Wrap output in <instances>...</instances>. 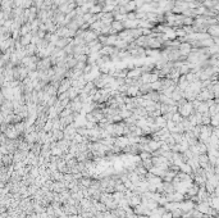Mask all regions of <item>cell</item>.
Returning a JSON list of instances; mask_svg holds the SVG:
<instances>
[{
    "mask_svg": "<svg viewBox=\"0 0 219 218\" xmlns=\"http://www.w3.org/2000/svg\"><path fill=\"white\" fill-rule=\"evenodd\" d=\"M141 166L146 169V171H149L150 168H153L154 166H153V163H151V158H149V159H144V160H141Z\"/></svg>",
    "mask_w": 219,
    "mask_h": 218,
    "instance_id": "5bb4252c",
    "label": "cell"
},
{
    "mask_svg": "<svg viewBox=\"0 0 219 218\" xmlns=\"http://www.w3.org/2000/svg\"><path fill=\"white\" fill-rule=\"evenodd\" d=\"M50 64H51L50 59H46V60H42L41 63L38 64V68L42 69V71H46V69H49V68H50Z\"/></svg>",
    "mask_w": 219,
    "mask_h": 218,
    "instance_id": "4fadbf2b",
    "label": "cell"
},
{
    "mask_svg": "<svg viewBox=\"0 0 219 218\" xmlns=\"http://www.w3.org/2000/svg\"><path fill=\"white\" fill-rule=\"evenodd\" d=\"M141 69L140 68H133L132 71H129V72H127V75H126V77L124 79H138V77H141Z\"/></svg>",
    "mask_w": 219,
    "mask_h": 218,
    "instance_id": "52a82bcc",
    "label": "cell"
},
{
    "mask_svg": "<svg viewBox=\"0 0 219 218\" xmlns=\"http://www.w3.org/2000/svg\"><path fill=\"white\" fill-rule=\"evenodd\" d=\"M160 218H173V217H172V212H170V211H165V212L161 214Z\"/></svg>",
    "mask_w": 219,
    "mask_h": 218,
    "instance_id": "d6986e66",
    "label": "cell"
},
{
    "mask_svg": "<svg viewBox=\"0 0 219 218\" xmlns=\"http://www.w3.org/2000/svg\"><path fill=\"white\" fill-rule=\"evenodd\" d=\"M147 146H149V149H150V151H155V150H158L159 147H160V141H156V140L151 139L150 141L147 143Z\"/></svg>",
    "mask_w": 219,
    "mask_h": 218,
    "instance_id": "9c48e42d",
    "label": "cell"
},
{
    "mask_svg": "<svg viewBox=\"0 0 219 218\" xmlns=\"http://www.w3.org/2000/svg\"><path fill=\"white\" fill-rule=\"evenodd\" d=\"M197 162H199V166L204 169L208 164H209V157H208V154H200L197 155Z\"/></svg>",
    "mask_w": 219,
    "mask_h": 218,
    "instance_id": "5b68a950",
    "label": "cell"
},
{
    "mask_svg": "<svg viewBox=\"0 0 219 218\" xmlns=\"http://www.w3.org/2000/svg\"><path fill=\"white\" fill-rule=\"evenodd\" d=\"M119 40V37H118V35H109V36H106V41H105V45H108V46H114L115 44H117V41Z\"/></svg>",
    "mask_w": 219,
    "mask_h": 218,
    "instance_id": "ba28073f",
    "label": "cell"
},
{
    "mask_svg": "<svg viewBox=\"0 0 219 218\" xmlns=\"http://www.w3.org/2000/svg\"><path fill=\"white\" fill-rule=\"evenodd\" d=\"M218 123H219V121H218V114L210 115V126H212V127H218Z\"/></svg>",
    "mask_w": 219,
    "mask_h": 218,
    "instance_id": "e0dca14e",
    "label": "cell"
},
{
    "mask_svg": "<svg viewBox=\"0 0 219 218\" xmlns=\"http://www.w3.org/2000/svg\"><path fill=\"white\" fill-rule=\"evenodd\" d=\"M172 212V217L173 218H181L182 217V211L179 208H176V209H173V211H170Z\"/></svg>",
    "mask_w": 219,
    "mask_h": 218,
    "instance_id": "ac0fdd59",
    "label": "cell"
},
{
    "mask_svg": "<svg viewBox=\"0 0 219 218\" xmlns=\"http://www.w3.org/2000/svg\"><path fill=\"white\" fill-rule=\"evenodd\" d=\"M177 112L181 114L183 118H187L192 112H193V107H192V103L189 102V100H186V102L181 105H178L177 107Z\"/></svg>",
    "mask_w": 219,
    "mask_h": 218,
    "instance_id": "6da1fadb",
    "label": "cell"
},
{
    "mask_svg": "<svg viewBox=\"0 0 219 218\" xmlns=\"http://www.w3.org/2000/svg\"><path fill=\"white\" fill-rule=\"evenodd\" d=\"M179 172H183V173H187V175H191L192 173V169L191 167L187 164V163H182L181 166H179Z\"/></svg>",
    "mask_w": 219,
    "mask_h": 218,
    "instance_id": "8fae6325",
    "label": "cell"
},
{
    "mask_svg": "<svg viewBox=\"0 0 219 218\" xmlns=\"http://www.w3.org/2000/svg\"><path fill=\"white\" fill-rule=\"evenodd\" d=\"M72 41V38H68V37H59L58 41L55 42V48H59V49H64L66 46Z\"/></svg>",
    "mask_w": 219,
    "mask_h": 218,
    "instance_id": "277c9868",
    "label": "cell"
},
{
    "mask_svg": "<svg viewBox=\"0 0 219 218\" xmlns=\"http://www.w3.org/2000/svg\"><path fill=\"white\" fill-rule=\"evenodd\" d=\"M78 218H87V217H83V216H80V214H78Z\"/></svg>",
    "mask_w": 219,
    "mask_h": 218,
    "instance_id": "ffe728a7",
    "label": "cell"
},
{
    "mask_svg": "<svg viewBox=\"0 0 219 218\" xmlns=\"http://www.w3.org/2000/svg\"><path fill=\"white\" fill-rule=\"evenodd\" d=\"M206 34H208L210 37H218V35H219V27H218V25H212V26H208Z\"/></svg>",
    "mask_w": 219,
    "mask_h": 218,
    "instance_id": "8992f818",
    "label": "cell"
},
{
    "mask_svg": "<svg viewBox=\"0 0 219 218\" xmlns=\"http://www.w3.org/2000/svg\"><path fill=\"white\" fill-rule=\"evenodd\" d=\"M201 124L202 126H208V124H210V115L209 113H204L201 115Z\"/></svg>",
    "mask_w": 219,
    "mask_h": 218,
    "instance_id": "9a60e30c",
    "label": "cell"
},
{
    "mask_svg": "<svg viewBox=\"0 0 219 218\" xmlns=\"http://www.w3.org/2000/svg\"><path fill=\"white\" fill-rule=\"evenodd\" d=\"M154 123L159 128H164V127H165V124H167V121H165V118H164L163 115H159V117H156V118L154 119Z\"/></svg>",
    "mask_w": 219,
    "mask_h": 218,
    "instance_id": "30bf717a",
    "label": "cell"
},
{
    "mask_svg": "<svg viewBox=\"0 0 219 218\" xmlns=\"http://www.w3.org/2000/svg\"><path fill=\"white\" fill-rule=\"evenodd\" d=\"M191 48H192V46L189 42H181V44H179V46H178V50H179V53H181L182 57H186L187 54L191 51Z\"/></svg>",
    "mask_w": 219,
    "mask_h": 218,
    "instance_id": "7a4b0ae2",
    "label": "cell"
},
{
    "mask_svg": "<svg viewBox=\"0 0 219 218\" xmlns=\"http://www.w3.org/2000/svg\"><path fill=\"white\" fill-rule=\"evenodd\" d=\"M150 87H151L153 91H158V92H160V90H161V80H158V81H155V82L150 83Z\"/></svg>",
    "mask_w": 219,
    "mask_h": 218,
    "instance_id": "7c38bea8",
    "label": "cell"
},
{
    "mask_svg": "<svg viewBox=\"0 0 219 218\" xmlns=\"http://www.w3.org/2000/svg\"><path fill=\"white\" fill-rule=\"evenodd\" d=\"M183 119V117L181 115V114H179L178 112H176V113H173V115H172V122H174V123H179V122H181Z\"/></svg>",
    "mask_w": 219,
    "mask_h": 218,
    "instance_id": "2e32d148",
    "label": "cell"
},
{
    "mask_svg": "<svg viewBox=\"0 0 219 218\" xmlns=\"http://www.w3.org/2000/svg\"><path fill=\"white\" fill-rule=\"evenodd\" d=\"M50 189H51V191H54V192H62L64 189H66V185L62 182V181H55V182H53L51 184V186H50Z\"/></svg>",
    "mask_w": 219,
    "mask_h": 218,
    "instance_id": "3957f363",
    "label": "cell"
}]
</instances>
